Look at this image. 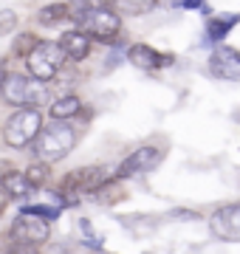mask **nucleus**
Listing matches in <instances>:
<instances>
[{"label": "nucleus", "mask_w": 240, "mask_h": 254, "mask_svg": "<svg viewBox=\"0 0 240 254\" xmlns=\"http://www.w3.org/2000/svg\"><path fill=\"white\" fill-rule=\"evenodd\" d=\"M0 96L11 108H43L51 102V91L46 82L23 73H6L0 79Z\"/></svg>", "instance_id": "f257e3e1"}, {"label": "nucleus", "mask_w": 240, "mask_h": 254, "mask_svg": "<svg viewBox=\"0 0 240 254\" xmlns=\"http://www.w3.org/2000/svg\"><path fill=\"white\" fill-rule=\"evenodd\" d=\"M57 125H48V127H40V133L31 138V150L37 155L40 161H62L65 155L74 150L76 144V133L71 125H65L62 119H54Z\"/></svg>", "instance_id": "f03ea898"}, {"label": "nucleus", "mask_w": 240, "mask_h": 254, "mask_svg": "<svg viewBox=\"0 0 240 254\" xmlns=\"http://www.w3.org/2000/svg\"><path fill=\"white\" fill-rule=\"evenodd\" d=\"M40 127H43L40 108H20L6 119V125H3V141L9 147H14V150H23L40 133Z\"/></svg>", "instance_id": "7ed1b4c3"}, {"label": "nucleus", "mask_w": 240, "mask_h": 254, "mask_svg": "<svg viewBox=\"0 0 240 254\" xmlns=\"http://www.w3.org/2000/svg\"><path fill=\"white\" fill-rule=\"evenodd\" d=\"M48 237H51L48 220L37 218V215H28V212H20L9 229V240L14 249H40Z\"/></svg>", "instance_id": "20e7f679"}, {"label": "nucleus", "mask_w": 240, "mask_h": 254, "mask_svg": "<svg viewBox=\"0 0 240 254\" xmlns=\"http://www.w3.org/2000/svg\"><path fill=\"white\" fill-rule=\"evenodd\" d=\"M26 65L34 79L51 82L57 73L62 71L65 54H62V48H60V43H37V46L31 48V54L26 57Z\"/></svg>", "instance_id": "39448f33"}, {"label": "nucleus", "mask_w": 240, "mask_h": 254, "mask_svg": "<svg viewBox=\"0 0 240 254\" xmlns=\"http://www.w3.org/2000/svg\"><path fill=\"white\" fill-rule=\"evenodd\" d=\"M85 31L102 43H116L121 34V17L111 6H91L88 17H85Z\"/></svg>", "instance_id": "423d86ee"}, {"label": "nucleus", "mask_w": 240, "mask_h": 254, "mask_svg": "<svg viewBox=\"0 0 240 254\" xmlns=\"http://www.w3.org/2000/svg\"><path fill=\"white\" fill-rule=\"evenodd\" d=\"M209 229H212L215 237L221 240H229V243H238L240 240V203H226L212 215L209 220Z\"/></svg>", "instance_id": "0eeeda50"}, {"label": "nucleus", "mask_w": 240, "mask_h": 254, "mask_svg": "<svg viewBox=\"0 0 240 254\" xmlns=\"http://www.w3.org/2000/svg\"><path fill=\"white\" fill-rule=\"evenodd\" d=\"M209 71H212L218 79L238 82L240 79V54L229 46L215 48L212 57H209Z\"/></svg>", "instance_id": "6e6552de"}, {"label": "nucleus", "mask_w": 240, "mask_h": 254, "mask_svg": "<svg viewBox=\"0 0 240 254\" xmlns=\"http://www.w3.org/2000/svg\"><path fill=\"white\" fill-rule=\"evenodd\" d=\"M161 161V153H158L156 147H139L136 153H130L124 161L119 164V170H116V178H133V175L144 173V170H153L156 164Z\"/></svg>", "instance_id": "1a4fd4ad"}, {"label": "nucleus", "mask_w": 240, "mask_h": 254, "mask_svg": "<svg viewBox=\"0 0 240 254\" xmlns=\"http://www.w3.org/2000/svg\"><path fill=\"white\" fill-rule=\"evenodd\" d=\"M127 60L136 68H141V71H156V68H164V65H173V57L170 54H158L153 46H147V43H136V46L127 48Z\"/></svg>", "instance_id": "9d476101"}, {"label": "nucleus", "mask_w": 240, "mask_h": 254, "mask_svg": "<svg viewBox=\"0 0 240 254\" xmlns=\"http://www.w3.org/2000/svg\"><path fill=\"white\" fill-rule=\"evenodd\" d=\"M60 48H62V54L68 60H74V63H82L88 60L91 54V34L85 31V28H71V31H65L60 37Z\"/></svg>", "instance_id": "9b49d317"}, {"label": "nucleus", "mask_w": 240, "mask_h": 254, "mask_svg": "<svg viewBox=\"0 0 240 254\" xmlns=\"http://www.w3.org/2000/svg\"><path fill=\"white\" fill-rule=\"evenodd\" d=\"M0 187H3V195L11 200H26L28 195H34V187L26 181V175L17 173V170H9V173L0 175Z\"/></svg>", "instance_id": "f8f14e48"}, {"label": "nucleus", "mask_w": 240, "mask_h": 254, "mask_svg": "<svg viewBox=\"0 0 240 254\" xmlns=\"http://www.w3.org/2000/svg\"><path fill=\"white\" fill-rule=\"evenodd\" d=\"M51 108H48V113H51V119H62V122H68V119L79 116V110H82V99L79 96H74V93H68V96H60L57 102H48Z\"/></svg>", "instance_id": "ddd939ff"}, {"label": "nucleus", "mask_w": 240, "mask_h": 254, "mask_svg": "<svg viewBox=\"0 0 240 254\" xmlns=\"http://www.w3.org/2000/svg\"><path fill=\"white\" fill-rule=\"evenodd\" d=\"M62 20H68V6L62 3H48L43 6V11H37V23L40 26H60Z\"/></svg>", "instance_id": "4468645a"}, {"label": "nucleus", "mask_w": 240, "mask_h": 254, "mask_svg": "<svg viewBox=\"0 0 240 254\" xmlns=\"http://www.w3.org/2000/svg\"><path fill=\"white\" fill-rule=\"evenodd\" d=\"M93 198L99 200V203H105V206H113V203L124 200V190H121V184H116V181H105L93 190Z\"/></svg>", "instance_id": "2eb2a0df"}, {"label": "nucleus", "mask_w": 240, "mask_h": 254, "mask_svg": "<svg viewBox=\"0 0 240 254\" xmlns=\"http://www.w3.org/2000/svg\"><path fill=\"white\" fill-rule=\"evenodd\" d=\"M238 14H229V17H209V23H206V34H209V40H223V37L229 34L232 28L238 26Z\"/></svg>", "instance_id": "dca6fc26"}, {"label": "nucleus", "mask_w": 240, "mask_h": 254, "mask_svg": "<svg viewBox=\"0 0 240 254\" xmlns=\"http://www.w3.org/2000/svg\"><path fill=\"white\" fill-rule=\"evenodd\" d=\"M158 0H113V9L124 11L130 17H139V14H147L150 9H156Z\"/></svg>", "instance_id": "f3484780"}, {"label": "nucleus", "mask_w": 240, "mask_h": 254, "mask_svg": "<svg viewBox=\"0 0 240 254\" xmlns=\"http://www.w3.org/2000/svg\"><path fill=\"white\" fill-rule=\"evenodd\" d=\"M26 181L31 184V187H34V190H40V187H46V181H48V175H51V170H48V161H31L28 164V170L26 173Z\"/></svg>", "instance_id": "a211bd4d"}, {"label": "nucleus", "mask_w": 240, "mask_h": 254, "mask_svg": "<svg viewBox=\"0 0 240 254\" xmlns=\"http://www.w3.org/2000/svg\"><path fill=\"white\" fill-rule=\"evenodd\" d=\"M37 43H40L37 34H31V31H23V34L14 37V43H11V54L20 57V60H26V57L31 54V48L37 46Z\"/></svg>", "instance_id": "6ab92c4d"}, {"label": "nucleus", "mask_w": 240, "mask_h": 254, "mask_svg": "<svg viewBox=\"0 0 240 254\" xmlns=\"http://www.w3.org/2000/svg\"><path fill=\"white\" fill-rule=\"evenodd\" d=\"M65 6H68V20L85 23L88 11H91V0H65Z\"/></svg>", "instance_id": "aec40b11"}, {"label": "nucleus", "mask_w": 240, "mask_h": 254, "mask_svg": "<svg viewBox=\"0 0 240 254\" xmlns=\"http://www.w3.org/2000/svg\"><path fill=\"white\" fill-rule=\"evenodd\" d=\"M23 212H28V215H37V218H43V220H57V218H60V209L51 206V203H34V206H23Z\"/></svg>", "instance_id": "412c9836"}, {"label": "nucleus", "mask_w": 240, "mask_h": 254, "mask_svg": "<svg viewBox=\"0 0 240 254\" xmlns=\"http://www.w3.org/2000/svg\"><path fill=\"white\" fill-rule=\"evenodd\" d=\"M14 26H17V14L11 9H3L0 11V34H11Z\"/></svg>", "instance_id": "4be33fe9"}, {"label": "nucleus", "mask_w": 240, "mask_h": 254, "mask_svg": "<svg viewBox=\"0 0 240 254\" xmlns=\"http://www.w3.org/2000/svg\"><path fill=\"white\" fill-rule=\"evenodd\" d=\"M79 226H82V232H85V240L93 246V249H102V243L96 240V235H93V229H91V223L88 220H79Z\"/></svg>", "instance_id": "5701e85b"}, {"label": "nucleus", "mask_w": 240, "mask_h": 254, "mask_svg": "<svg viewBox=\"0 0 240 254\" xmlns=\"http://www.w3.org/2000/svg\"><path fill=\"white\" fill-rule=\"evenodd\" d=\"M173 218H178V220H198L201 215L198 212H189V209H176V212H170Z\"/></svg>", "instance_id": "b1692460"}, {"label": "nucleus", "mask_w": 240, "mask_h": 254, "mask_svg": "<svg viewBox=\"0 0 240 254\" xmlns=\"http://www.w3.org/2000/svg\"><path fill=\"white\" fill-rule=\"evenodd\" d=\"M184 6H186V9H201L203 0H184Z\"/></svg>", "instance_id": "393cba45"}, {"label": "nucleus", "mask_w": 240, "mask_h": 254, "mask_svg": "<svg viewBox=\"0 0 240 254\" xmlns=\"http://www.w3.org/2000/svg\"><path fill=\"white\" fill-rule=\"evenodd\" d=\"M9 170H14V167H11L9 161H0V175H3V173H9Z\"/></svg>", "instance_id": "a878e982"}]
</instances>
